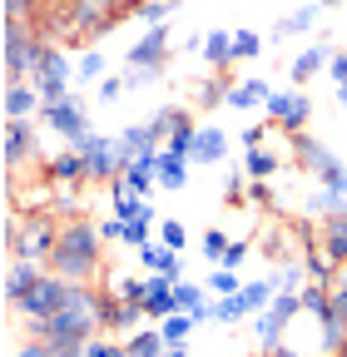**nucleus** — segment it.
<instances>
[{
  "instance_id": "603ef678",
  "label": "nucleus",
  "mask_w": 347,
  "mask_h": 357,
  "mask_svg": "<svg viewBox=\"0 0 347 357\" xmlns=\"http://www.w3.org/2000/svg\"><path fill=\"white\" fill-rule=\"evenodd\" d=\"M100 238L105 243H124V218H100Z\"/></svg>"
},
{
  "instance_id": "f8f14e48",
  "label": "nucleus",
  "mask_w": 347,
  "mask_h": 357,
  "mask_svg": "<svg viewBox=\"0 0 347 357\" xmlns=\"http://www.w3.org/2000/svg\"><path fill=\"white\" fill-rule=\"evenodd\" d=\"M40 124H50L65 144H75V139H84L90 134V114H84V100H60V105H40Z\"/></svg>"
},
{
  "instance_id": "09e8293b",
  "label": "nucleus",
  "mask_w": 347,
  "mask_h": 357,
  "mask_svg": "<svg viewBox=\"0 0 347 357\" xmlns=\"http://www.w3.org/2000/svg\"><path fill=\"white\" fill-rule=\"evenodd\" d=\"M124 89H129V84H124V75H109V79H100V95H95V100H105V105H114V100L124 95Z\"/></svg>"
},
{
  "instance_id": "9d476101",
  "label": "nucleus",
  "mask_w": 347,
  "mask_h": 357,
  "mask_svg": "<svg viewBox=\"0 0 347 357\" xmlns=\"http://www.w3.org/2000/svg\"><path fill=\"white\" fill-rule=\"evenodd\" d=\"M144 323H149L144 303H134V298H114V293L100 288V333H109V337H129V333H139Z\"/></svg>"
},
{
  "instance_id": "052dcab7",
  "label": "nucleus",
  "mask_w": 347,
  "mask_h": 357,
  "mask_svg": "<svg viewBox=\"0 0 347 357\" xmlns=\"http://www.w3.org/2000/svg\"><path fill=\"white\" fill-rule=\"evenodd\" d=\"M164 357H189V347H169V352H164Z\"/></svg>"
},
{
  "instance_id": "423d86ee",
  "label": "nucleus",
  "mask_w": 347,
  "mask_h": 357,
  "mask_svg": "<svg viewBox=\"0 0 347 357\" xmlns=\"http://www.w3.org/2000/svg\"><path fill=\"white\" fill-rule=\"evenodd\" d=\"M298 312H302V293H298V288H278V298L253 318V337H258V347H263V352L278 347L283 333H288V323L298 318Z\"/></svg>"
},
{
  "instance_id": "58836bf2",
  "label": "nucleus",
  "mask_w": 347,
  "mask_h": 357,
  "mask_svg": "<svg viewBox=\"0 0 347 357\" xmlns=\"http://www.w3.org/2000/svg\"><path fill=\"white\" fill-rule=\"evenodd\" d=\"M318 243L327 248V258H332V263H347V229H332V223H323Z\"/></svg>"
},
{
  "instance_id": "f704fd0d",
  "label": "nucleus",
  "mask_w": 347,
  "mask_h": 357,
  "mask_svg": "<svg viewBox=\"0 0 347 357\" xmlns=\"http://www.w3.org/2000/svg\"><path fill=\"white\" fill-rule=\"evenodd\" d=\"M203 288H208V293H219V298H233V293L243 288V278H238V268H213Z\"/></svg>"
},
{
  "instance_id": "ddd939ff",
  "label": "nucleus",
  "mask_w": 347,
  "mask_h": 357,
  "mask_svg": "<svg viewBox=\"0 0 347 357\" xmlns=\"http://www.w3.org/2000/svg\"><path fill=\"white\" fill-rule=\"evenodd\" d=\"M35 154V124L30 119H6V134H0V159H6V174L15 178L20 159Z\"/></svg>"
},
{
  "instance_id": "37998d69",
  "label": "nucleus",
  "mask_w": 347,
  "mask_h": 357,
  "mask_svg": "<svg viewBox=\"0 0 347 357\" xmlns=\"http://www.w3.org/2000/svg\"><path fill=\"white\" fill-rule=\"evenodd\" d=\"M100 75H105V55L100 50H84L75 60V79H100Z\"/></svg>"
},
{
  "instance_id": "864d4df0",
  "label": "nucleus",
  "mask_w": 347,
  "mask_h": 357,
  "mask_svg": "<svg viewBox=\"0 0 347 357\" xmlns=\"http://www.w3.org/2000/svg\"><path fill=\"white\" fill-rule=\"evenodd\" d=\"M15 357H55V352H50V342H45V337H30Z\"/></svg>"
},
{
  "instance_id": "49530a36",
  "label": "nucleus",
  "mask_w": 347,
  "mask_h": 357,
  "mask_svg": "<svg viewBox=\"0 0 347 357\" xmlns=\"http://www.w3.org/2000/svg\"><path fill=\"white\" fill-rule=\"evenodd\" d=\"M169 10H174V0H139V20H149V25H164Z\"/></svg>"
},
{
  "instance_id": "13d9d810",
  "label": "nucleus",
  "mask_w": 347,
  "mask_h": 357,
  "mask_svg": "<svg viewBox=\"0 0 347 357\" xmlns=\"http://www.w3.org/2000/svg\"><path fill=\"white\" fill-rule=\"evenodd\" d=\"M263 357H302V352H298V347H288V342H278V347H268Z\"/></svg>"
},
{
  "instance_id": "6e6d98bb",
  "label": "nucleus",
  "mask_w": 347,
  "mask_h": 357,
  "mask_svg": "<svg viewBox=\"0 0 347 357\" xmlns=\"http://www.w3.org/2000/svg\"><path fill=\"white\" fill-rule=\"evenodd\" d=\"M263 139H268V134H263V124H253V129L243 134V139H238V144H243V149H258V144H263Z\"/></svg>"
},
{
  "instance_id": "473e14b6",
  "label": "nucleus",
  "mask_w": 347,
  "mask_h": 357,
  "mask_svg": "<svg viewBox=\"0 0 347 357\" xmlns=\"http://www.w3.org/2000/svg\"><path fill=\"white\" fill-rule=\"evenodd\" d=\"M109 204H114V218H134L144 199H139L134 189H129V184H124V178H114V184H109Z\"/></svg>"
},
{
  "instance_id": "4c0bfd02",
  "label": "nucleus",
  "mask_w": 347,
  "mask_h": 357,
  "mask_svg": "<svg viewBox=\"0 0 347 357\" xmlns=\"http://www.w3.org/2000/svg\"><path fill=\"white\" fill-rule=\"evenodd\" d=\"M229 89H233V84H224V75H208V79L194 84V95H199V105H224Z\"/></svg>"
},
{
  "instance_id": "a18cd8bd",
  "label": "nucleus",
  "mask_w": 347,
  "mask_h": 357,
  "mask_svg": "<svg viewBox=\"0 0 347 357\" xmlns=\"http://www.w3.org/2000/svg\"><path fill=\"white\" fill-rule=\"evenodd\" d=\"M258 50H263V40H258L253 30H238L233 35V60H253Z\"/></svg>"
},
{
  "instance_id": "79ce46f5",
  "label": "nucleus",
  "mask_w": 347,
  "mask_h": 357,
  "mask_svg": "<svg viewBox=\"0 0 347 357\" xmlns=\"http://www.w3.org/2000/svg\"><path fill=\"white\" fill-rule=\"evenodd\" d=\"M159 298H174V278L169 273H144V303H159Z\"/></svg>"
},
{
  "instance_id": "5fc2aeb1",
  "label": "nucleus",
  "mask_w": 347,
  "mask_h": 357,
  "mask_svg": "<svg viewBox=\"0 0 347 357\" xmlns=\"http://www.w3.org/2000/svg\"><path fill=\"white\" fill-rule=\"evenodd\" d=\"M327 75H332L337 84L347 79V50H337V55H327Z\"/></svg>"
},
{
  "instance_id": "bf43d9fd",
  "label": "nucleus",
  "mask_w": 347,
  "mask_h": 357,
  "mask_svg": "<svg viewBox=\"0 0 347 357\" xmlns=\"http://www.w3.org/2000/svg\"><path fill=\"white\" fill-rule=\"evenodd\" d=\"M337 105H342V109H347V79H342V84H337Z\"/></svg>"
},
{
  "instance_id": "c9c22d12",
  "label": "nucleus",
  "mask_w": 347,
  "mask_h": 357,
  "mask_svg": "<svg viewBox=\"0 0 347 357\" xmlns=\"http://www.w3.org/2000/svg\"><path fill=\"white\" fill-rule=\"evenodd\" d=\"M184 114H189L184 105H164V109H159V114L149 119V129H154V139H169V134L179 129V119H184Z\"/></svg>"
},
{
  "instance_id": "0eeeda50",
  "label": "nucleus",
  "mask_w": 347,
  "mask_h": 357,
  "mask_svg": "<svg viewBox=\"0 0 347 357\" xmlns=\"http://www.w3.org/2000/svg\"><path fill=\"white\" fill-rule=\"evenodd\" d=\"M65 298H70V283L45 268V273H40V283L25 293V303H20L15 312H25V328H40V323H50L55 312L65 307Z\"/></svg>"
},
{
  "instance_id": "c756f323",
  "label": "nucleus",
  "mask_w": 347,
  "mask_h": 357,
  "mask_svg": "<svg viewBox=\"0 0 347 357\" xmlns=\"http://www.w3.org/2000/svg\"><path fill=\"white\" fill-rule=\"evenodd\" d=\"M318 10H323L318 0H308V6H298V10H293L288 20H278V30H273V35H278V40H288V35H302V30H313V25H318Z\"/></svg>"
},
{
  "instance_id": "b1692460",
  "label": "nucleus",
  "mask_w": 347,
  "mask_h": 357,
  "mask_svg": "<svg viewBox=\"0 0 347 357\" xmlns=\"http://www.w3.org/2000/svg\"><path fill=\"white\" fill-rule=\"evenodd\" d=\"M203 60H208L213 75H224V70L233 65V35H229V30H208V35H203Z\"/></svg>"
},
{
  "instance_id": "680f3d73",
  "label": "nucleus",
  "mask_w": 347,
  "mask_h": 357,
  "mask_svg": "<svg viewBox=\"0 0 347 357\" xmlns=\"http://www.w3.org/2000/svg\"><path fill=\"white\" fill-rule=\"evenodd\" d=\"M318 6H337V0H318Z\"/></svg>"
},
{
  "instance_id": "7ed1b4c3",
  "label": "nucleus",
  "mask_w": 347,
  "mask_h": 357,
  "mask_svg": "<svg viewBox=\"0 0 347 357\" xmlns=\"http://www.w3.org/2000/svg\"><path fill=\"white\" fill-rule=\"evenodd\" d=\"M30 337H100V288L95 283H70L65 307L55 312L50 323L30 328Z\"/></svg>"
},
{
  "instance_id": "412c9836",
  "label": "nucleus",
  "mask_w": 347,
  "mask_h": 357,
  "mask_svg": "<svg viewBox=\"0 0 347 357\" xmlns=\"http://www.w3.org/2000/svg\"><path fill=\"white\" fill-rule=\"evenodd\" d=\"M337 268H342V263H332L323 243H308V248H302V273H308V283L332 288V283H337Z\"/></svg>"
},
{
  "instance_id": "4d7b16f0",
  "label": "nucleus",
  "mask_w": 347,
  "mask_h": 357,
  "mask_svg": "<svg viewBox=\"0 0 347 357\" xmlns=\"http://www.w3.org/2000/svg\"><path fill=\"white\" fill-rule=\"evenodd\" d=\"M332 312L347 323V288H332Z\"/></svg>"
},
{
  "instance_id": "9b49d317",
  "label": "nucleus",
  "mask_w": 347,
  "mask_h": 357,
  "mask_svg": "<svg viewBox=\"0 0 347 357\" xmlns=\"http://www.w3.org/2000/svg\"><path fill=\"white\" fill-rule=\"evenodd\" d=\"M263 114L273 119V129L302 134V129H308V119H313V100L302 95V89H278V95L263 105Z\"/></svg>"
},
{
  "instance_id": "bb28decb",
  "label": "nucleus",
  "mask_w": 347,
  "mask_h": 357,
  "mask_svg": "<svg viewBox=\"0 0 347 357\" xmlns=\"http://www.w3.org/2000/svg\"><path fill=\"white\" fill-rule=\"evenodd\" d=\"M154 218H159V213H154V199H144L134 218H124V243H129V248H144V243H154V238H149V223H154Z\"/></svg>"
},
{
  "instance_id": "6e6552de",
  "label": "nucleus",
  "mask_w": 347,
  "mask_h": 357,
  "mask_svg": "<svg viewBox=\"0 0 347 357\" xmlns=\"http://www.w3.org/2000/svg\"><path fill=\"white\" fill-rule=\"evenodd\" d=\"M70 79H75V65L65 60V45H50L45 60H40V70L30 75V84L40 89V100H45V105L70 100Z\"/></svg>"
},
{
  "instance_id": "39448f33",
  "label": "nucleus",
  "mask_w": 347,
  "mask_h": 357,
  "mask_svg": "<svg viewBox=\"0 0 347 357\" xmlns=\"http://www.w3.org/2000/svg\"><path fill=\"white\" fill-rule=\"evenodd\" d=\"M278 278H258V283H243L233 298H219L213 303V323H224V328H233V323H243V318H258L273 298H278Z\"/></svg>"
},
{
  "instance_id": "2eb2a0df",
  "label": "nucleus",
  "mask_w": 347,
  "mask_h": 357,
  "mask_svg": "<svg viewBox=\"0 0 347 357\" xmlns=\"http://www.w3.org/2000/svg\"><path fill=\"white\" fill-rule=\"evenodd\" d=\"M40 273H45V263L10 258V263H6V307H20V303H25V293L40 283Z\"/></svg>"
},
{
  "instance_id": "20e7f679",
  "label": "nucleus",
  "mask_w": 347,
  "mask_h": 357,
  "mask_svg": "<svg viewBox=\"0 0 347 357\" xmlns=\"http://www.w3.org/2000/svg\"><path fill=\"white\" fill-rule=\"evenodd\" d=\"M50 40H40L30 25L20 20H6V84H20L40 70V60H45Z\"/></svg>"
},
{
  "instance_id": "f3484780",
  "label": "nucleus",
  "mask_w": 347,
  "mask_h": 357,
  "mask_svg": "<svg viewBox=\"0 0 347 357\" xmlns=\"http://www.w3.org/2000/svg\"><path fill=\"white\" fill-rule=\"evenodd\" d=\"M109 10H114V0H75V6H70V20H75V30H79L84 40H90L100 25L114 20Z\"/></svg>"
},
{
  "instance_id": "dca6fc26",
  "label": "nucleus",
  "mask_w": 347,
  "mask_h": 357,
  "mask_svg": "<svg viewBox=\"0 0 347 357\" xmlns=\"http://www.w3.org/2000/svg\"><path fill=\"white\" fill-rule=\"evenodd\" d=\"M134 258H139L144 273H169L174 283L184 278V263H179V253H174L169 243H144V248H134Z\"/></svg>"
},
{
  "instance_id": "5701e85b",
  "label": "nucleus",
  "mask_w": 347,
  "mask_h": 357,
  "mask_svg": "<svg viewBox=\"0 0 347 357\" xmlns=\"http://www.w3.org/2000/svg\"><path fill=\"white\" fill-rule=\"evenodd\" d=\"M318 70H327V45H308V50H298V55L288 60V75H293V84H308Z\"/></svg>"
},
{
  "instance_id": "4be33fe9",
  "label": "nucleus",
  "mask_w": 347,
  "mask_h": 357,
  "mask_svg": "<svg viewBox=\"0 0 347 357\" xmlns=\"http://www.w3.org/2000/svg\"><path fill=\"white\" fill-rule=\"evenodd\" d=\"M224 154H229V134H224V129H213V124H203L189 159H194V164H224Z\"/></svg>"
},
{
  "instance_id": "a878e982",
  "label": "nucleus",
  "mask_w": 347,
  "mask_h": 357,
  "mask_svg": "<svg viewBox=\"0 0 347 357\" xmlns=\"http://www.w3.org/2000/svg\"><path fill=\"white\" fill-rule=\"evenodd\" d=\"M273 100V89H268V79H243V84H233L229 89V109H253V105H268Z\"/></svg>"
},
{
  "instance_id": "cd10ccee",
  "label": "nucleus",
  "mask_w": 347,
  "mask_h": 357,
  "mask_svg": "<svg viewBox=\"0 0 347 357\" xmlns=\"http://www.w3.org/2000/svg\"><path fill=\"white\" fill-rule=\"evenodd\" d=\"M189 184V159H179V154H159V189H169V194H179Z\"/></svg>"
},
{
  "instance_id": "1a4fd4ad",
  "label": "nucleus",
  "mask_w": 347,
  "mask_h": 357,
  "mask_svg": "<svg viewBox=\"0 0 347 357\" xmlns=\"http://www.w3.org/2000/svg\"><path fill=\"white\" fill-rule=\"evenodd\" d=\"M70 149L84 154V169H90V178H100V184H114V178L124 174V159H119V144L109 139V134H84V139H75Z\"/></svg>"
},
{
  "instance_id": "f03ea898",
  "label": "nucleus",
  "mask_w": 347,
  "mask_h": 357,
  "mask_svg": "<svg viewBox=\"0 0 347 357\" xmlns=\"http://www.w3.org/2000/svg\"><path fill=\"white\" fill-rule=\"evenodd\" d=\"M65 218L55 208H30L25 218H6V253L10 258H30V263H50L55 243H60Z\"/></svg>"
},
{
  "instance_id": "72a5a7b5",
  "label": "nucleus",
  "mask_w": 347,
  "mask_h": 357,
  "mask_svg": "<svg viewBox=\"0 0 347 357\" xmlns=\"http://www.w3.org/2000/svg\"><path fill=\"white\" fill-rule=\"evenodd\" d=\"M243 174H248V178H273V174H278V159H273L263 144H258V149H243Z\"/></svg>"
},
{
  "instance_id": "7c9ffc66",
  "label": "nucleus",
  "mask_w": 347,
  "mask_h": 357,
  "mask_svg": "<svg viewBox=\"0 0 347 357\" xmlns=\"http://www.w3.org/2000/svg\"><path fill=\"white\" fill-rule=\"evenodd\" d=\"M194 139H199V124H194V114H184L179 129H174L169 139H164V149H169V154H179V159H189V154H194ZM189 164H194V159H189Z\"/></svg>"
},
{
  "instance_id": "e433bc0d",
  "label": "nucleus",
  "mask_w": 347,
  "mask_h": 357,
  "mask_svg": "<svg viewBox=\"0 0 347 357\" xmlns=\"http://www.w3.org/2000/svg\"><path fill=\"white\" fill-rule=\"evenodd\" d=\"M308 208L323 213V218H337V213H347V199L332 194V189H318V194H308Z\"/></svg>"
},
{
  "instance_id": "6ab92c4d",
  "label": "nucleus",
  "mask_w": 347,
  "mask_h": 357,
  "mask_svg": "<svg viewBox=\"0 0 347 357\" xmlns=\"http://www.w3.org/2000/svg\"><path fill=\"white\" fill-rule=\"evenodd\" d=\"M40 89L30 84V79H20V84H6V119H35L40 114Z\"/></svg>"
},
{
  "instance_id": "de8ad7c7",
  "label": "nucleus",
  "mask_w": 347,
  "mask_h": 357,
  "mask_svg": "<svg viewBox=\"0 0 347 357\" xmlns=\"http://www.w3.org/2000/svg\"><path fill=\"white\" fill-rule=\"evenodd\" d=\"M243 263H248V238H233L229 253H224V263H213V268H243Z\"/></svg>"
},
{
  "instance_id": "ea45409f",
  "label": "nucleus",
  "mask_w": 347,
  "mask_h": 357,
  "mask_svg": "<svg viewBox=\"0 0 347 357\" xmlns=\"http://www.w3.org/2000/svg\"><path fill=\"white\" fill-rule=\"evenodd\" d=\"M159 243H169L174 253H184V248H189V234H184V223H179V218H159Z\"/></svg>"
},
{
  "instance_id": "a19ab883",
  "label": "nucleus",
  "mask_w": 347,
  "mask_h": 357,
  "mask_svg": "<svg viewBox=\"0 0 347 357\" xmlns=\"http://www.w3.org/2000/svg\"><path fill=\"white\" fill-rule=\"evenodd\" d=\"M84 357H129L124 352V337H90V347H84Z\"/></svg>"
},
{
  "instance_id": "3c124183",
  "label": "nucleus",
  "mask_w": 347,
  "mask_h": 357,
  "mask_svg": "<svg viewBox=\"0 0 347 357\" xmlns=\"http://www.w3.org/2000/svg\"><path fill=\"white\" fill-rule=\"evenodd\" d=\"M35 10H40V0H6V20H20V15L30 20Z\"/></svg>"
},
{
  "instance_id": "8fccbe9b",
  "label": "nucleus",
  "mask_w": 347,
  "mask_h": 357,
  "mask_svg": "<svg viewBox=\"0 0 347 357\" xmlns=\"http://www.w3.org/2000/svg\"><path fill=\"white\" fill-rule=\"evenodd\" d=\"M248 199H253L258 208H273V189H268V178H253V184H248Z\"/></svg>"
},
{
  "instance_id": "aec40b11",
  "label": "nucleus",
  "mask_w": 347,
  "mask_h": 357,
  "mask_svg": "<svg viewBox=\"0 0 347 357\" xmlns=\"http://www.w3.org/2000/svg\"><path fill=\"white\" fill-rule=\"evenodd\" d=\"M174 298H179V307L189 312L194 323H213V303H208V288L203 283H174Z\"/></svg>"
},
{
  "instance_id": "393cba45",
  "label": "nucleus",
  "mask_w": 347,
  "mask_h": 357,
  "mask_svg": "<svg viewBox=\"0 0 347 357\" xmlns=\"http://www.w3.org/2000/svg\"><path fill=\"white\" fill-rule=\"evenodd\" d=\"M124 352H129V357H164L169 342H164V333H159L154 323H144L139 333H129V337H124Z\"/></svg>"
},
{
  "instance_id": "f257e3e1",
  "label": "nucleus",
  "mask_w": 347,
  "mask_h": 357,
  "mask_svg": "<svg viewBox=\"0 0 347 357\" xmlns=\"http://www.w3.org/2000/svg\"><path fill=\"white\" fill-rule=\"evenodd\" d=\"M105 253V238H100V223L90 218H65V229H60V243L50 253V273H60L65 283H100V258Z\"/></svg>"
},
{
  "instance_id": "a211bd4d",
  "label": "nucleus",
  "mask_w": 347,
  "mask_h": 357,
  "mask_svg": "<svg viewBox=\"0 0 347 357\" xmlns=\"http://www.w3.org/2000/svg\"><path fill=\"white\" fill-rule=\"evenodd\" d=\"M45 178H50V184H84V178H90V169H84V154L65 144V149L45 164Z\"/></svg>"
},
{
  "instance_id": "2f4dec72",
  "label": "nucleus",
  "mask_w": 347,
  "mask_h": 357,
  "mask_svg": "<svg viewBox=\"0 0 347 357\" xmlns=\"http://www.w3.org/2000/svg\"><path fill=\"white\" fill-rule=\"evenodd\" d=\"M194 328H199V323L189 318V312H174V318H164V323H159V333H164V342H169V347H184V342L194 337Z\"/></svg>"
},
{
  "instance_id": "4468645a",
  "label": "nucleus",
  "mask_w": 347,
  "mask_h": 357,
  "mask_svg": "<svg viewBox=\"0 0 347 357\" xmlns=\"http://www.w3.org/2000/svg\"><path fill=\"white\" fill-rule=\"evenodd\" d=\"M293 154H298V164H302V174H313V178H318V184H323V178H327V174H337V159H332V149H327L323 139H313V134H308V129H302V134H293Z\"/></svg>"
},
{
  "instance_id": "c03bdc74",
  "label": "nucleus",
  "mask_w": 347,
  "mask_h": 357,
  "mask_svg": "<svg viewBox=\"0 0 347 357\" xmlns=\"http://www.w3.org/2000/svg\"><path fill=\"white\" fill-rule=\"evenodd\" d=\"M229 243H233V238H224V229H208V234H203V258H208V263H224Z\"/></svg>"
},
{
  "instance_id": "c85d7f7f",
  "label": "nucleus",
  "mask_w": 347,
  "mask_h": 357,
  "mask_svg": "<svg viewBox=\"0 0 347 357\" xmlns=\"http://www.w3.org/2000/svg\"><path fill=\"white\" fill-rule=\"evenodd\" d=\"M105 293H114V298H134V303H144V273L134 278V273H124V268H109V273H105Z\"/></svg>"
}]
</instances>
